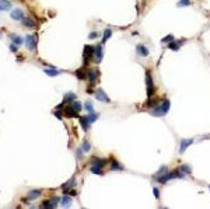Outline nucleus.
I'll list each match as a JSON object with an SVG mask.
<instances>
[{"mask_svg":"<svg viewBox=\"0 0 210 209\" xmlns=\"http://www.w3.org/2000/svg\"><path fill=\"white\" fill-rule=\"evenodd\" d=\"M192 143H193V139H182L181 140V148H179V153H181V154H184V153H185V150L189 148Z\"/></svg>","mask_w":210,"mask_h":209,"instance_id":"f8f14e48","label":"nucleus"},{"mask_svg":"<svg viewBox=\"0 0 210 209\" xmlns=\"http://www.w3.org/2000/svg\"><path fill=\"white\" fill-rule=\"evenodd\" d=\"M72 188H74V178H72V180L67 181L66 184L62 185V189H63V192H65V194H67Z\"/></svg>","mask_w":210,"mask_h":209,"instance_id":"a211bd4d","label":"nucleus"},{"mask_svg":"<svg viewBox=\"0 0 210 209\" xmlns=\"http://www.w3.org/2000/svg\"><path fill=\"white\" fill-rule=\"evenodd\" d=\"M42 194V189H32V191H29L28 197L24 198L23 201L24 202H28V201H34V199H36V198H39V195Z\"/></svg>","mask_w":210,"mask_h":209,"instance_id":"9d476101","label":"nucleus"},{"mask_svg":"<svg viewBox=\"0 0 210 209\" xmlns=\"http://www.w3.org/2000/svg\"><path fill=\"white\" fill-rule=\"evenodd\" d=\"M59 205V198L57 197H53V198H49L48 201L42 202V208H56Z\"/></svg>","mask_w":210,"mask_h":209,"instance_id":"6e6552de","label":"nucleus"},{"mask_svg":"<svg viewBox=\"0 0 210 209\" xmlns=\"http://www.w3.org/2000/svg\"><path fill=\"white\" fill-rule=\"evenodd\" d=\"M136 53H137V56H140V58H147L150 55V51L146 45L139 44V45H136Z\"/></svg>","mask_w":210,"mask_h":209,"instance_id":"423d86ee","label":"nucleus"},{"mask_svg":"<svg viewBox=\"0 0 210 209\" xmlns=\"http://www.w3.org/2000/svg\"><path fill=\"white\" fill-rule=\"evenodd\" d=\"M79 122H80V125L83 126V129H84L85 132L90 129V123L91 122H90L88 117H80V118H79Z\"/></svg>","mask_w":210,"mask_h":209,"instance_id":"2eb2a0df","label":"nucleus"},{"mask_svg":"<svg viewBox=\"0 0 210 209\" xmlns=\"http://www.w3.org/2000/svg\"><path fill=\"white\" fill-rule=\"evenodd\" d=\"M146 86H147V97L151 98V95H153L154 91H156V87H154V82H153V77H151V72H150V70L146 72Z\"/></svg>","mask_w":210,"mask_h":209,"instance_id":"f03ea898","label":"nucleus"},{"mask_svg":"<svg viewBox=\"0 0 210 209\" xmlns=\"http://www.w3.org/2000/svg\"><path fill=\"white\" fill-rule=\"evenodd\" d=\"M11 18L16 21H20L24 18V13H23V10L21 8H14L11 11Z\"/></svg>","mask_w":210,"mask_h":209,"instance_id":"4468645a","label":"nucleus"},{"mask_svg":"<svg viewBox=\"0 0 210 209\" xmlns=\"http://www.w3.org/2000/svg\"><path fill=\"white\" fill-rule=\"evenodd\" d=\"M179 171H181L182 174L188 176V174H190V173H192V167H190L189 164H182V166H179Z\"/></svg>","mask_w":210,"mask_h":209,"instance_id":"b1692460","label":"nucleus"},{"mask_svg":"<svg viewBox=\"0 0 210 209\" xmlns=\"http://www.w3.org/2000/svg\"><path fill=\"white\" fill-rule=\"evenodd\" d=\"M167 171H168V167H167V166H161V168H160V170H158V171L154 174L153 178H154V180H157V178L161 176V174H164V173H167Z\"/></svg>","mask_w":210,"mask_h":209,"instance_id":"bb28decb","label":"nucleus"},{"mask_svg":"<svg viewBox=\"0 0 210 209\" xmlns=\"http://www.w3.org/2000/svg\"><path fill=\"white\" fill-rule=\"evenodd\" d=\"M91 166L105 167V166H107V160H105V159H100V157H93V159H91Z\"/></svg>","mask_w":210,"mask_h":209,"instance_id":"dca6fc26","label":"nucleus"},{"mask_svg":"<svg viewBox=\"0 0 210 209\" xmlns=\"http://www.w3.org/2000/svg\"><path fill=\"white\" fill-rule=\"evenodd\" d=\"M87 74H88V72H85L84 69L76 70V76L80 79V80H84V79H87Z\"/></svg>","mask_w":210,"mask_h":209,"instance_id":"a878e982","label":"nucleus"},{"mask_svg":"<svg viewBox=\"0 0 210 209\" xmlns=\"http://www.w3.org/2000/svg\"><path fill=\"white\" fill-rule=\"evenodd\" d=\"M10 49H11L13 52H17V48H16V45H14V44H11V45H10Z\"/></svg>","mask_w":210,"mask_h":209,"instance_id":"58836bf2","label":"nucleus"},{"mask_svg":"<svg viewBox=\"0 0 210 209\" xmlns=\"http://www.w3.org/2000/svg\"><path fill=\"white\" fill-rule=\"evenodd\" d=\"M63 112H65V115L66 117H67V118H76V117H79V112H77V111H74V108H73L72 105H67L65 108V110H63Z\"/></svg>","mask_w":210,"mask_h":209,"instance_id":"ddd939ff","label":"nucleus"},{"mask_svg":"<svg viewBox=\"0 0 210 209\" xmlns=\"http://www.w3.org/2000/svg\"><path fill=\"white\" fill-rule=\"evenodd\" d=\"M11 8V3L8 0H0V11H8Z\"/></svg>","mask_w":210,"mask_h":209,"instance_id":"6ab92c4d","label":"nucleus"},{"mask_svg":"<svg viewBox=\"0 0 210 209\" xmlns=\"http://www.w3.org/2000/svg\"><path fill=\"white\" fill-rule=\"evenodd\" d=\"M153 194H154V197H156V199H160V191H158L157 187L153 188Z\"/></svg>","mask_w":210,"mask_h":209,"instance_id":"c9c22d12","label":"nucleus"},{"mask_svg":"<svg viewBox=\"0 0 210 209\" xmlns=\"http://www.w3.org/2000/svg\"><path fill=\"white\" fill-rule=\"evenodd\" d=\"M109 168H111V170H123L125 167H123L121 163H118L115 159H112L111 163H109Z\"/></svg>","mask_w":210,"mask_h":209,"instance_id":"aec40b11","label":"nucleus"},{"mask_svg":"<svg viewBox=\"0 0 210 209\" xmlns=\"http://www.w3.org/2000/svg\"><path fill=\"white\" fill-rule=\"evenodd\" d=\"M174 39H175L174 35H167V37H164L161 39V42H162V44H165V42H167V44H170V42H172Z\"/></svg>","mask_w":210,"mask_h":209,"instance_id":"473e14b6","label":"nucleus"},{"mask_svg":"<svg viewBox=\"0 0 210 209\" xmlns=\"http://www.w3.org/2000/svg\"><path fill=\"white\" fill-rule=\"evenodd\" d=\"M102 56H104V53H102V44L100 45H95V49H94V59L97 63L102 61Z\"/></svg>","mask_w":210,"mask_h":209,"instance_id":"1a4fd4ad","label":"nucleus"},{"mask_svg":"<svg viewBox=\"0 0 210 209\" xmlns=\"http://www.w3.org/2000/svg\"><path fill=\"white\" fill-rule=\"evenodd\" d=\"M60 202H62V206H66V208H67V206L72 205L73 199H72V197H69V195H67V194H65V197L60 199Z\"/></svg>","mask_w":210,"mask_h":209,"instance_id":"4be33fe9","label":"nucleus"},{"mask_svg":"<svg viewBox=\"0 0 210 209\" xmlns=\"http://www.w3.org/2000/svg\"><path fill=\"white\" fill-rule=\"evenodd\" d=\"M111 35H112V30H111V28L104 30V37H102V42H101L102 45H104L105 42H107L109 38H111Z\"/></svg>","mask_w":210,"mask_h":209,"instance_id":"393cba45","label":"nucleus"},{"mask_svg":"<svg viewBox=\"0 0 210 209\" xmlns=\"http://www.w3.org/2000/svg\"><path fill=\"white\" fill-rule=\"evenodd\" d=\"M45 73L49 74L51 77H55V76H57V73H59V72H57L56 67H52V69H46V70H45Z\"/></svg>","mask_w":210,"mask_h":209,"instance_id":"c756f323","label":"nucleus"},{"mask_svg":"<svg viewBox=\"0 0 210 209\" xmlns=\"http://www.w3.org/2000/svg\"><path fill=\"white\" fill-rule=\"evenodd\" d=\"M190 4V0H179L177 3L178 7H184V6H189Z\"/></svg>","mask_w":210,"mask_h":209,"instance_id":"72a5a7b5","label":"nucleus"},{"mask_svg":"<svg viewBox=\"0 0 210 209\" xmlns=\"http://www.w3.org/2000/svg\"><path fill=\"white\" fill-rule=\"evenodd\" d=\"M98 76H100V70H98V69H91V70H88V74H87V80L91 83V86H94V83L97 82Z\"/></svg>","mask_w":210,"mask_h":209,"instance_id":"0eeeda50","label":"nucleus"},{"mask_svg":"<svg viewBox=\"0 0 210 209\" xmlns=\"http://www.w3.org/2000/svg\"><path fill=\"white\" fill-rule=\"evenodd\" d=\"M25 45L29 51H35L36 48V35H27L25 37Z\"/></svg>","mask_w":210,"mask_h":209,"instance_id":"20e7f679","label":"nucleus"},{"mask_svg":"<svg viewBox=\"0 0 210 209\" xmlns=\"http://www.w3.org/2000/svg\"><path fill=\"white\" fill-rule=\"evenodd\" d=\"M21 23H23L25 27H28V28H34V27H35L34 20H32V18H28V17H24V18L21 20Z\"/></svg>","mask_w":210,"mask_h":209,"instance_id":"5701e85b","label":"nucleus"},{"mask_svg":"<svg viewBox=\"0 0 210 209\" xmlns=\"http://www.w3.org/2000/svg\"><path fill=\"white\" fill-rule=\"evenodd\" d=\"M77 95L74 94V93H67V94H65V97H63V104L65 103H73V101H76Z\"/></svg>","mask_w":210,"mask_h":209,"instance_id":"412c9836","label":"nucleus"},{"mask_svg":"<svg viewBox=\"0 0 210 209\" xmlns=\"http://www.w3.org/2000/svg\"><path fill=\"white\" fill-rule=\"evenodd\" d=\"M81 149H83V152L87 153L90 152V149H91V145H90L88 140H83V145H81Z\"/></svg>","mask_w":210,"mask_h":209,"instance_id":"c85d7f7f","label":"nucleus"},{"mask_svg":"<svg viewBox=\"0 0 210 209\" xmlns=\"http://www.w3.org/2000/svg\"><path fill=\"white\" fill-rule=\"evenodd\" d=\"M184 42H185V39H178V41H175V39H174L172 42L168 44V48H170L171 51H175V52H177V51H179V48L184 45Z\"/></svg>","mask_w":210,"mask_h":209,"instance_id":"9b49d317","label":"nucleus"},{"mask_svg":"<svg viewBox=\"0 0 210 209\" xmlns=\"http://www.w3.org/2000/svg\"><path fill=\"white\" fill-rule=\"evenodd\" d=\"M94 49H95V46H93V45L84 46V55H83V58H84V66H87L90 59L94 58Z\"/></svg>","mask_w":210,"mask_h":209,"instance_id":"7ed1b4c3","label":"nucleus"},{"mask_svg":"<svg viewBox=\"0 0 210 209\" xmlns=\"http://www.w3.org/2000/svg\"><path fill=\"white\" fill-rule=\"evenodd\" d=\"M170 107H171L170 100H162V101H160V103H158L156 107L151 108L150 114L153 115V117H164V115L168 114Z\"/></svg>","mask_w":210,"mask_h":209,"instance_id":"f257e3e1","label":"nucleus"},{"mask_svg":"<svg viewBox=\"0 0 210 209\" xmlns=\"http://www.w3.org/2000/svg\"><path fill=\"white\" fill-rule=\"evenodd\" d=\"M95 98H97L98 101H102V103H111V100H109V97L107 95V93H105L102 89H100V87L95 90Z\"/></svg>","mask_w":210,"mask_h":209,"instance_id":"39448f33","label":"nucleus"},{"mask_svg":"<svg viewBox=\"0 0 210 209\" xmlns=\"http://www.w3.org/2000/svg\"><path fill=\"white\" fill-rule=\"evenodd\" d=\"M8 37H10V39H11V42L14 45H21L24 42V39L20 35H17V34H8Z\"/></svg>","mask_w":210,"mask_h":209,"instance_id":"f3484780","label":"nucleus"},{"mask_svg":"<svg viewBox=\"0 0 210 209\" xmlns=\"http://www.w3.org/2000/svg\"><path fill=\"white\" fill-rule=\"evenodd\" d=\"M88 38H90V39H95V38H98V33H97V31H94V33H90Z\"/></svg>","mask_w":210,"mask_h":209,"instance_id":"e433bc0d","label":"nucleus"},{"mask_svg":"<svg viewBox=\"0 0 210 209\" xmlns=\"http://www.w3.org/2000/svg\"><path fill=\"white\" fill-rule=\"evenodd\" d=\"M209 189H210V185H209Z\"/></svg>","mask_w":210,"mask_h":209,"instance_id":"ea45409f","label":"nucleus"},{"mask_svg":"<svg viewBox=\"0 0 210 209\" xmlns=\"http://www.w3.org/2000/svg\"><path fill=\"white\" fill-rule=\"evenodd\" d=\"M81 153H83V149H79V150H77V157H79V159H81V157H83V154H81Z\"/></svg>","mask_w":210,"mask_h":209,"instance_id":"4c0bfd02","label":"nucleus"},{"mask_svg":"<svg viewBox=\"0 0 210 209\" xmlns=\"http://www.w3.org/2000/svg\"><path fill=\"white\" fill-rule=\"evenodd\" d=\"M88 119H90V122L93 123V122H95L98 119V114H95V112H91V114L88 115Z\"/></svg>","mask_w":210,"mask_h":209,"instance_id":"f704fd0d","label":"nucleus"},{"mask_svg":"<svg viewBox=\"0 0 210 209\" xmlns=\"http://www.w3.org/2000/svg\"><path fill=\"white\" fill-rule=\"evenodd\" d=\"M84 108L87 110V112H88V114L94 112V107H93V103H91V101H85V103H84Z\"/></svg>","mask_w":210,"mask_h":209,"instance_id":"7c9ffc66","label":"nucleus"},{"mask_svg":"<svg viewBox=\"0 0 210 209\" xmlns=\"http://www.w3.org/2000/svg\"><path fill=\"white\" fill-rule=\"evenodd\" d=\"M91 173H93V174H98V176H102V174H104L102 167H98V166H91Z\"/></svg>","mask_w":210,"mask_h":209,"instance_id":"cd10ccee","label":"nucleus"},{"mask_svg":"<svg viewBox=\"0 0 210 209\" xmlns=\"http://www.w3.org/2000/svg\"><path fill=\"white\" fill-rule=\"evenodd\" d=\"M72 107L74 108V111L80 112V111H81V107H83V105H81V103H79V101H73V103H72Z\"/></svg>","mask_w":210,"mask_h":209,"instance_id":"2f4dec72","label":"nucleus"}]
</instances>
